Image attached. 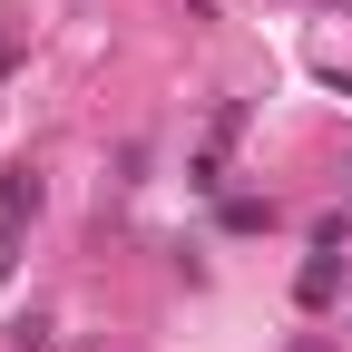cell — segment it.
<instances>
[{"mask_svg":"<svg viewBox=\"0 0 352 352\" xmlns=\"http://www.w3.org/2000/svg\"><path fill=\"white\" fill-rule=\"evenodd\" d=\"M30 215H39V176L30 166H0V245L30 235Z\"/></svg>","mask_w":352,"mask_h":352,"instance_id":"1","label":"cell"},{"mask_svg":"<svg viewBox=\"0 0 352 352\" xmlns=\"http://www.w3.org/2000/svg\"><path fill=\"white\" fill-rule=\"evenodd\" d=\"M10 69H20V39H10V30H0V78H10Z\"/></svg>","mask_w":352,"mask_h":352,"instance_id":"2","label":"cell"},{"mask_svg":"<svg viewBox=\"0 0 352 352\" xmlns=\"http://www.w3.org/2000/svg\"><path fill=\"white\" fill-rule=\"evenodd\" d=\"M294 352H333V342H314V333H303V342H294Z\"/></svg>","mask_w":352,"mask_h":352,"instance_id":"3","label":"cell"}]
</instances>
